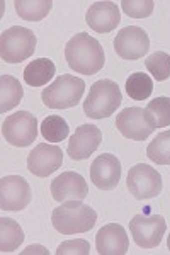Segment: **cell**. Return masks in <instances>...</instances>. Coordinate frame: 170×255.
<instances>
[{"mask_svg": "<svg viewBox=\"0 0 170 255\" xmlns=\"http://www.w3.org/2000/svg\"><path fill=\"white\" fill-rule=\"evenodd\" d=\"M65 60L73 72L82 75H95L106 63L101 43L87 32H78L66 43Z\"/></svg>", "mask_w": 170, "mask_h": 255, "instance_id": "6da1fadb", "label": "cell"}, {"mask_svg": "<svg viewBox=\"0 0 170 255\" xmlns=\"http://www.w3.org/2000/svg\"><path fill=\"white\" fill-rule=\"evenodd\" d=\"M97 213L82 201H65L61 206L53 209L51 223L61 235L85 233L94 228Z\"/></svg>", "mask_w": 170, "mask_h": 255, "instance_id": "7a4b0ae2", "label": "cell"}, {"mask_svg": "<svg viewBox=\"0 0 170 255\" xmlns=\"http://www.w3.org/2000/svg\"><path fill=\"white\" fill-rule=\"evenodd\" d=\"M121 90L116 82L109 79L97 80L90 85L89 96L84 101V113L92 119L109 118L121 106Z\"/></svg>", "mask_w": 170, "mask_h": 255, "instance_id": "3957f363", "label": "cell"}, {"mask_svg": "<svg viewBox=\"0 0 170 255\" xmlns=\"http://www.w3.org/2000/svg\"><path fill=\"white\" fill-rule=\"evenodd\" d=\"M85 90V82L73 75H60L58 79L43 89L41 99L44 106L51 109H68L80 102Z\"/></svg>", "mask_w": 170, "mask_h": 255, "instance_id": "277c9868", "label": "cell"}, {"mask_svg": "<svg viewBox=\"0 0 170 255\" xmlns=\"http://www.w3.org/2000/svg\"><path fill=\"white\" fill-rule=\"evenodd\" d=\"M36 34L27 27L12 26L0 36V56L7 63H20L36 51Z\"/></svg>", "mask_w": 170, "mask_h": 255, "instance_id": "5b68a950", "label": "cell"}, {"mask_svg": "<svg viewBox=\"0 0 170 255\" xmlns=\"http://www.w3.org/2000/svg\"><path fill=\"white\" fill-rule=\"evenodd\" d=\"M2 134L9 145L26 148L38 138V119L29 111H17L2 123Z\"/></svg>", "mask_w": 170, "mask_h": 255, "instance_id": "8992f818", "label": "cell"}, {"mask_svg": "<svg viewBox=\"0 0 170 255\" xmlns=\"http://www.w3.org/2000/svg\"><path fill=\"white\" fill-rule=\"evenodd\" d=\"M116 128L126 139L145 141L155 131V121L147 109L126 108L116 116Z\"/></svg>", "mask_w": 170, "mask_h": 255, "instance_id": "52a82bcc", "label": "cell"}, {"mask_svg": "<svg viewBox=\"0 0 170 255\" xmlns=\"http://www.w3.org/2000/svg\"><path fill=\"white\" fill-rule=\"evenodd\" d=\"M126 186L130 194L138 201L152 199L162 192V177L155 168L145 163L131 167L126 177Z\"/></svg>", "mask_w": 170, "mask_h": 255, "instance_id": "ba28073f", "label": "cell"}, {"mask_svg": "<svg viewBox=\"0 0 170 255\" xmlns=\"http://www.w3.org/2000/svg\"><path fill=\"white\" fill-rule=\"evenodd\" d=\"M165 230L167 225L160 215H135L130 221L133 240L142 249H153L159 245L165 235Z\"/></svg>", "mask_w": 170, "mask_h": 255, "instance_id": "9c48e42d", "label": "cell"}, {"mask_svg": "<svg viewBox=\"0 0 170 255\" xmlns=\"http://www.w3.org/2000/svg\"><path fill=\"white\" fill-rule=\"evenodd\" d=\"M31 186L20 175H7L0 180V208L3 211H22L31 203Z\"/></svg>", "mask_w": 170, "mask_h": 255, "instance_id": "30bf717a", "label": "cell"}, {"mask_svg": "<svg viewBox=\"0 0 170 255\" xmlns=\"http://www.w3.org/2000/svg\"><path fill=\"white\" fill-rule=\"evenodd\" d=\"M148 49H150V39L142 27L128 26L116 34L114 51L123 60H140L143 55H147Z\"/></svg>", "mask_w": 170, "mask_h": 255, "instance_id": "8fae6325", "label": "cell"}, {"mask_svg": "<svg viewBox=\"0 0 170 255\" xmlns=\"http://www.w3.org/2000/svg\"><path fill=\"white\" fill-rule=\"evenodd\" d=\"M63 163V151L56 145L39 143L27 157V170L36 177H48Z\"/></svg>", "mask_w": 170, "mask_h": 255, "instance_id": "7c38bea8", "label": "cell"}, {"mask_svg": "<svg viewBox=\"0 0 170 255\" xmlns=\"http://www.w3.org/2000/svg\"><path fill=\"white\" fill-rule=\"evenodd\" d=\"M102 143V133L94 125H80L70 138L66 153L72 160H87Z\"/></svg>", "mask_w": 170, "mask_h": 255, "instance_id": "4fadbf2b", "label": "cell"}, {"mask_svg": "<svg viewBox=\"0 0 170 255\" xmlns=\"http://www.w3.org/2000/svg\"><path fill=\"white\" fill-rule=\"evenodd\" d=\"M121 179V163L116 155L102 153L90 165V180L102 191H113Z\"/></svg>", "mask_w": 170, "mask_h": 255, "instance_id": "5bb4252c", "label": "cell"}, {"mask_svg": "<svg viewBox=\"0 0 170 255\" xmlns=\"http://www.w3.org/2000/svg\"><path fill=\"white\" fill-rule=\"evenodd\" d=\"M51 196L58 203L84 201L89 196L85 179L77 172H63L51 182Z\"/></svg>", "mask_w": 170, "mask_h": 255, "instance_id": "9a60e30c", "label": "cell"}, {"mask_svg": "<svg viewBox=\"0 0 170 255\" xmlns=\"http://www.w3.org/2000/svg\"><path fill=\"white\" fill-rule=\"evenodd\" d=\"M95 247L101 255H124L130 249V238L121 225L107 223L95 235Z\"/></svg>", "mask_w": 170, "mask_h": 255, "instance_id": "2e32d148", "label": "cell"}, {"mask_svg": "<svg viewBox=\"0 0 170 255\" xmlns=\"http://www.w3.org/2000/svg\"><path fill=\"white\" fill-rule=\"evenodd\" d=\"M89 27L99 34H107L114 31L119 24V7L114 2H94L85 14Z\"/></svg>", "mask_w": 170, "mask_h": 255, "instance_id": "e0dca14e", "label": "cell"}, {"mask_svg": "<svg viewBox=\"0 0 170 255\" xmlns=\"http://www.w3.org/2000/svg\"><path fill=\"white\" fill-rule=\"evenodd\" d=\"M56 67L51 60L38 58L32 60L31 63L24 68V82L31 87H43L55 77Z\"/></svg>", "mask_w": 170, "mask_h": 255, "instance_id": "ac0fdd59", "label": "cell"}, {"mask_svg": "<svg viewBox=\"0 0 170 255\" xmlns=\"http://www.w3.org/2000/svg\"><path fill=\"white\" fill-rule=\"evenodd\" d=\"M24 242V232L20 225L12 218H0V252L10 254L17 250Z\"/></svg>", "mask_w": 170, "mask_h": 255, "instance_id": "d6986e66", "label": "cell"}, {"mask_svg": "<svg viewBox=\"0 0 170 255\" xmlns=\"http://www.w3.org/2000/svg\"><path fill=\"white\" fill-rule=\"evenodd\" d=\"M22 97H24V89L14 75L0 77V111L2 113L14 109L22 101Z\"/></svg>", "mask_w": 170, "mask_h": 255, "instance_id": "ffe728a7", "label": "cell"}, {"mask_svg": "<svg viewBox=\"0 0 170 255\" xmlns=\"http://www.w3.org/2000/svg\"><path fill=\"white\" fill-rule=\"evenodd\" d=\"M14 5L20 19L38 22L51 12L53 2L51 0H15Z\"/></svg>", "mask_w": 170, "mask_h": 255, "instance_id": "44dd1931", "label": "cell"}, {"mask_svg": "<svg viewBox=\"0 0 170 255\" xmlns=\"http://www.w3.org/2000/svg\"><path fill=\"white\" fill-rule=\"evenodd\" d=\"M41 134L49 143H60L68 138L70 126L61 116L51 114V116L44 118L43 123H41Z\"/></svg>", "mask_w": 170, "mask_h": 255, "instance_id": "7402d4cb", "label": "cell"}, {"mask_svg": "<svg viewBox=\"0 0 170 255\" xmlns=\"http://www.w3.org/2000/svg\"><path fill=\"white\" fill-rule=\"evenodd\" d=\"M153 92V80L150 75L142 72H135L126 80V94L133 101H145Z\"/></svg>", "mask_w": 170, "mask_h": 255, "instance_id": "603a6c76", "label": "cell"}, {"mask_svg": "<svg viewBox=\"0 0 170 255\" xmlns=\"http://www.w3.org/2000/svg\"><path fill=\"white\" fill-rule=\"evenodd\" d=\"M147 157L157 165H170V129L157 134L147 146Z\"/></svg>", "mask_w": 170, "mask_h": 255, "instance_id": "cb8c5ba5", "label": "cell"}, {"mask_svg": "<svg viewBox=\"0 0 170 255\" xmlns=\"http://www.w3.org/2000/svg\"><path fill=\"white\" fill-rule=\"evenodd\" d=\"M145 67L157 82L167 80L170 77V55L165 51H155L145 60Z\"/></svg>", "mask_w": 170, "mask_h": 255, "instance_id": "d4e9b609", "label": "cell"}, {"mask_svg": "<svg viewBox=\"0 0 170 255\" xmlns=\"http://www.w3.org/2000/svg\"><path fill=\"white\" fill-rule=\"evenodd\" d=\"M150 113L157 128H165L170 125V97H157L150 101L145 108Z\"/></svg>", "mask_w": 170, "mask_h": 255, "instance_id": "484cf974", "label": "cell"}, {"mask_svg": "<svg viewBox=\"0 0 170 255\" xmlns=\"http://www.w3.org/2000/svg\"><path fill=\"white\" fill-rule=\"evenodd\" d=\"M153 5H155L153 0H123L121 2L123 12L133 19H145L152 15Z\"/></svg>", "mask_w": 170, "mask_h": 255, "instance_id": "4316f807", "label": "cell"}, {"mask_svg": "<svg viewBox=\"0 0 170 255\" xmlns=\"http://www.w3.org/2000/svg\"><path fill=\"white\" fill-rule=\"evenodd\" d=\"M89 254H90V245L84 238L66 240L56 250V255H89Z\"/></svg>", "mask_w": 170, "mask_h": 255, "instance_id": "83f0119b", "label": "cell"}, {"mask_svg": "<svg viewBox=\"0 0 170 255\" xmlns=\"http://www.w3.org/2000/svg\"><path fill=\"white\" fill-rule=\"evenodd\" d=\"M22 254H44V255H46L48 250L44 249V247H41V245H31V247H27Z\"/></svg>", "mask_w": 170, "mask_h": 255, "instance_id": "f1b7e54d", "label": "cell"}, {"mask_svg": "<svg viewBox=\"0 0 170 255\" xmlns=\"http://www.w3.org/2000/svg\"><path fill=\"white\" fill-rule=\"evenodd\" d=\"M167 249L170 250V235H169V238H167Z\"/></svg>", "mask_w": 170, "mask_h": 255, "instance_id": "f546056e", "label": "cell"}]
</instances>
